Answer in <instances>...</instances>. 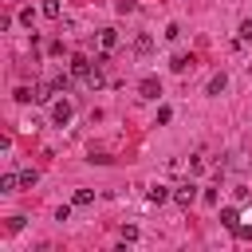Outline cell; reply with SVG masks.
Returning a JSON list of instances; mask_svg holds the SVG:
<instances>
[{
	"label": "cell",
	"instance_id": "cell-17",
	"mask_svg": "<svg viewBox=\"0 0 252 252\" xmlns=\"http://www.w3.org/2000/svg\"><path fill=\"white\" fill-rule=\"evenodd\" d=\"M71 79H75V75H55V79H51V87H55V91H67V87H71Z\"/></svg>",
	"mask_w": 252,
	"mask_h": 252
},
{
	"label": "cell",
	"instance_id": "cell-13",
	"mask_svg": "<svg viewBox=\"0 0 252 252\" xmlns=\"http://www.w3.org/2000/svg\"><path fill=\"white\" fill-rule=\"evenodd\" d=\"M43 16H47V20H59V16H63L59 0H43Z\"/></svg>",
	"mask_w": 252,
	"mask_h": 252
},
{
	"label": "cell",
	"instance_id": "cell-1",
	"mask_svg": "<svg viewBox=\"0 0 252 252\" xmlns=\"http://www.w3.org/2000/svg\"><path fill=\"white\" fill-rule=\"evenodd\" d=\"M114 47H118V32H114V28H102V32H98V59H94V63L102 67V63H106V55H110Z\"/></svg>",
	"mask_w": 252,
	"mask_h": 252
},
{
	"label": "cell",
	"instance_id": "cell-21",
	"mask_svg": "<svg viewBox=\"0 0 252 252\" xmlns=\"http://www.w3.org/2000/svg\"><path fill=\"white\" fill-rule=\"evenodd\" d=\"M24 228V217H8V232H20Z\"/></svg>",
	"mask_w": 252,
	"mask_h": 252
},
{
	"label": "cell",
	"instance_id": "cell-14",
	"mask_svg": "<svg viewBox=\"0 0 252 252\" xmlns=\"http://www.w3.org/2000/svg\"><path fill=\"white\" fill-rule=\"evenodd\" d=\"M83 83H87V87H91V91H94V87H102V71H98V63H94V71H91V75H87V79H83Z\"/></svg>",
	"mask_w": 252,
	"mask_h": 252
},
{
	"label": "cell",
	"instance_id": "cell-18",
	"mask_svg": "<svg viewBox=\"0 0 252 252\" xmlns=\"http://www.w3.org/2000/svg\"><path fill=\"white\" fill-rule=\"evenodd\" d=\"M232 236H236V240H252V224H236Z\"/></svg>",
	"mask_w": 252,
	"mask_h": 252
},
{
	"label": "cell",
	"instance_id": "cell-15",
	"mask_svg": "<svg viewBox=\"0 0 252 252\" xmlns=\"http://www.w3.org/2000/svg\"><path fill=\"white\" fill-rule=\"evenodd\" d=\"M35 98V87H16V102H32Z\"/></svg>",
	"mask_w": 252,
	"mask_h": 252
},
{
	"label": "cell",
	"instance_id": "cell-9",
	"mask_svg": "<svg viewBox=\"0 0 252 252\" xmlns=\"http://www.w3.org/2000/svg\"><path fill=\"white\" fill-rule=\"evenodd\" d=\"M79 209H87V205H94V189H75V197H71Z\"/></svg>",
	"mask_w": 252,
	"mask_h": 252
},
{
	"label": "cell",
	"instance_id": "cell-5",
	"mask_svg": "<svg viewBox=\"0 0 252 252\" xmlns=\"http://www.w3.org/2000/svg\"><path fill=\"white\" fill-rule=\"evenodd\" d=\"M138 94H142V98H158V94H161V83H158L154 75H146V79L138 83Z\"/></svg>",
	"mask_w": 252,
	"mask_h": 252
},
{
	"label": "cell",
	"instance_id": "cell-19",
	"mask_svg": "<svg viewBox=\"0 0 252 252\" xmlns=\"http://www.w3.org/2000/svg\"><path fill=\"white\" fill-rule=\"evenodd\" d=\"M169 118H173V110H169V106H158V122H161V126H165V122H169Z\"/></svg>",
	"mask_w": 252,
	"mask_h": 252
},
{
	"label": "cell",
	"instance_id": "cell-10",
	"mask_svg": "<svg viewBox=\"0 0 252 252\" xmlns=\"http://www.w3.org/2000/svg\"><path fill=\"white\" fill-rule=\"evenodd\" d=\"M220 224H224V228L232 232V228L240 224V213H236V209H220Z\"/></svg>",
	"mask_w": 252,
	"mask_h": 252
},
{
	"label": "cell",
	"instance_id": "cell-11",
	"mask_svg": "<svg viewBox=\"0 0 252 252\" xmlns=\"http://www.w3.org/2000/svg\"><path fill=\"white\" fill-rule=\"evenodd\" d=\"M35 181H39V169H20V185L24 189H32Z\"/></svg>",
	"mask_w": 252,
	"mask_h": 252
},
{
	"label": "cell",
	"instance_id": "cell-2",
	"mask_svg": "<svg viewBox=\"0 0 252 252\" xmlns=\"http://www.w3.org/2000/svg\"><path fill=\"white\" fill-rule=\"evenodd\" d=\"M71 114H75V106H71L67 98L51 102V122H55V126H67V122H71Z\"/></svg>",
	"mask_w": 252,
	"mask_h": 252
},
{
	"label": "cell",
	"instance_id": "cell-6",
	"mask_svg": "<svg viewBox=\"0 0 252 252\" xmlns=\"http://www.w3.org/2000/svg\"><path fill=\"white\" fill-rule=\"evenodd\" d=\"M146 197H150V205H165V201H173V189L169 185H150Z\"/></svg>",
	"mask_w": 252,
	"mask_h": 252
},
{
	"label": "cell",
	"instance_id": "cell-8",
	"mask_svg": "<svg viewBox=\"0 0 252 252\" xmlns=\"http://www.w3.org/2000/svg\"><path fill=\"white\" fill-rule=\"evenodd\" d=\"M224 87H228V75H224V71L209 79V94H213V98H217V94H224Z\"/></svg>",
	"mask_w": 252,
	"mask_h": 252
},
{
	"label": "cell",
	"instance_id": "cell-12",
	"mask_svg": "<svg viewBox=\"0 0 252 252\" xmlns=\"http://www.w3.org/2000/svg\"><path fill=\"white\" fill-rule=\"evenodd\" d=\"M16 185H20V173H4L0 177V193H12Z\"/></svg>",
	"mask_w": 252,
	"mask_h": 252
},
{
	"label": "cell",
	"instance_id": "cell-23",
	"mask_svg": "<svg viewBox=\"0 0 252 252\" xmlns=\"http://www.w3.org/2000/svg\"><path fill=\"white\" fill-rule=\"evenodd\" d=\"M114 8H118V12H134V8H138V0H118Z\"/></svg>",
	"mask_w": 252,
	"mask_h": 252
},
{
	"label": "cell",
	"instance_id": "cell-22",
	"mask_svg": "<svg viewBox=\"0 0 252 252\" xmlns=\"http://www.w3.org/2000/svg\"><path fill=\"white\" fill-rule=\"evenodd\" d=\"M122 240H138V228L134 224H122Z\"/></svg>",
	"mask_w": 252,
	"mask_h": 252
},
{
	"label": "cell",
	"instance_id": "cell-3",
	"mask_svg": "<svg viewBox=\"0 0 252 252\" xmlns=\"http://www.w3.org/2000/svg\"><path fill=\"white\" fill-rule=\"evenodd\" d=\"M91 71H94V63H91L87 55H71V75H75V79H87Z\"/></svg>",
	"mask_w": 252,
	"mask_h": 252
},
{
	"label": "cell",
	"instance_id": "cell-4",
	"mask_svg": "<svg viewBox=\"0 0 252 252\" xmlns=\"http://www.w3.org/2000/svg\"><path fill=\"white\" fill-rule=\"evenodd\" d=\"M173 201H177L181 209H189V205L197 201V185H177V189H173Z\"/></svg>",
	"mask_w": 252,
	"mask_h": 252
},
{
	"label": "cell",
	"instance_id": "cell-7",
	"mask_svg": "<svg viewBox=\"0 0 252 252\" xmlns=\"http://www.w3.org/2000/svg\"><path fill=\"white\" fill-rule=\"evenodd\" d=\"M177 75H185V71H193L197 67V55H173V63H169Z\"/></svg>",
	"mask_w": 252,
	"mask_h": 252
},
{
	"label": "cell",
	"instance_id": "cell-24",
	"mask_svg": "<svg viewBox=\"0 0 252 252\" xmlns=\"http://www.w3.org/2000/svg\"><path fill=\"white\" fill-rule=\"evenodd\" d=\"M248 67H252V63H248Z\"/></svg>",
	"mask_w": 252,
	"mask_h": 252
},
{
	"label": "cell",
	"instance_id": "cell-20",
	"mask_svg": "<svg viewBox=\"0 0 252 252\" xmlns=\"http://www.w3.org/2000/svg\"><path fill=\"white\" fill-rule=\"evenodd\" d=\"M55 220H71V205H59L55 209Z\"/></svg>",
	"mask_w": 252,
	"mask_h": 252
},
{
	"label": "cell",
	"instance_id": "cell-16",
	"mask_svg": "<svg viewBox=\"0 0 252 252\" xmlns=\"http://www.w3.org/2000/svg\"><path fill=\"white\" fill-rule=\"evenodd\" d=\"M236 39H240V43H252V20H244V24H240V32H236Z\"/></svg>",
	"mask_w": 252,
	"mask_h": 252
}]
</instances>
